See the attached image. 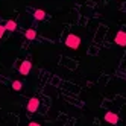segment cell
Masks as SVG:
<instances>
[{
    "instance_id": "obj_1",
    "label": "cell",
    "mask_w": 126,
    "mask_h": 126,
    "mask_svg": "<svg viewBox=\"0 0 126 126\" xmlns=\"http://www.w3.org/2000/svg\"><path fill=\"white\" fill-rule=\"evenodd\" d=\"M65 46L68 49H73V50L79 49V46H80V38L78 37V35H75V33H68L67 38H65Z\"/></svg>"
},
{
    "instance_id": "obj_2",
    "label": "cell",
    "mask_w": 126,
    "mask_h": 126,
    "mask_svg": "<svg viewBox=\"0 0 126 126\" xmlns=\"http://www.w3.org/2000/svg\"><path fill=\"white\" fill-rule=\"evenodd\" d=\"M115 44L117 46H122V47H125L126 46V32L125 31H119L115 33Z\"/></svg>"
},
{
    "instance_id": "obj_3",
    "label": "cell",
    "mask_w": 126,
    "mask_h": 126,
    "mask_svg": "<svg viewBox=\"0 0 126 126\" xmlns=\"http://www.w3.org/2000/svg\"><path fill=\"white\" fill-rule=\"evenodd\" d=\"M105 122L106 123H111V125H117L119 123V114H115V112H112V111H108L106 114H105Z\"/></svg>"
},
{
    "instance_id": "obj_4",
    "label": "cell",
    "mask_w": 126,
    "mask_h": 126,
    "mask_svg": "<svg viewBox=\"0 0 126 126\" xmlns=\"http://www.w3.org/2000/svg\"><path fill=\"white\" fill-rule=\"evenodd\" d=\"M38 106H40V100H38V97H31L29 99V102H28V111L29 112H35L38 110Z\"/></svg>"
},
{
    "instance_id": "obj_5",
    "label": "cell",
    "mask_w": 126,
    "mask_h": 126,
    "mask_svg": "<svg viewBox=\"0 0 126 126\" xmlns=\"http://www.w3.org/2000/svg\"><path fill=\"white\" fill-rule=\"evenodd\" d=\"M31 68H32V62L31 61H23L21 65H20V68H18V71H20V75L26 76V75H29Z\"/></svg>"
},
{
    "instance_id": "obj_6",
    "label": "cell",
    "mask_w": 126,
    "mask_h": 126,
    "mask_svg": "<svg viewBox=\"0 0 126 126\" xmlns=\"http://www.w3.org/2000/svg\"><path fill=\"white\" fill-rule=\"evenodd\" d=\"M33 18L37 20V21H41L46 18V11H43V9H37L33 12Z\"/></svg>"
},
{
    "instance_id": "obj_7",
    "label": "cell",
    "mask_w": 126,
    "mask_h": 126,
    "mask_svg": "<svg viewBox=\"0 0 126 126\" xmlns=\"http://www.w3.org/2000/svg\"><path fill=\"white\" fill-rule=\"evenodd\" d=\"M5 29L9 31V32H14V31L17 29V23H15L14 20H8V21L5 23Z\"/></svg>"
},
{
    "instance_id": "obj_8",
    "label": "cell",
    "mask_w": 126,
    "mask_h": 126,
    "mask_svg": "<svg viewBox=\"0 0 126 126\" xmlns=\"http://www.w3.org/2000/svg\"><path fill=\"white\" fill-rule=\"evenodd\" d=\"M24 37L28 40H35V38H37V31H35V29H28L24 32Z\"/></svg>"
},
{
    "instance_id": "obj_9",
    "label": "cell",
    "mask_w": 126,
    "mask_h": 126,
    "mask_svg": "<svg viewBox=\"0 0 126 126\" xmlns=\"http://www.w3.org/2000/svg\"><path fill=\"white\" fill-rule=\"evenodd\" d=\"M21 88H23V84L20 82V80H14V82H12V90H15V91H20Z\"/></svg>"
},
{
    "instance_id": "obj_10",
    "label": "cell",
    "mask_w": 126,
    "mask_h": 126,
    "mask_svg": "<svg viewBox=\"0 0 126 126\" xmlns=\"http://www.w3.org/2000/svg\"><path fill=\"white\" fill-rule=\"evenodd\" d=\"M5 31H6V29H5V24H0V38L3 37V33H5Z\"/></svg>"
},
{
    "instance_id": "obj_11",
    "label": "cell",
    "mask_w": 126,
    "mask_h": 126,
    "mask_svg": "<svg viewBox=\"0 0 126 126\" xmlns=\"http://www.w3.org/2000/svg\"><path fill=\"white\" fill-rule=\"evenodd\" d=\"M28 126H41V125H40L38 122H31V123H29Z\"/></svg>"
}]
</instances>
